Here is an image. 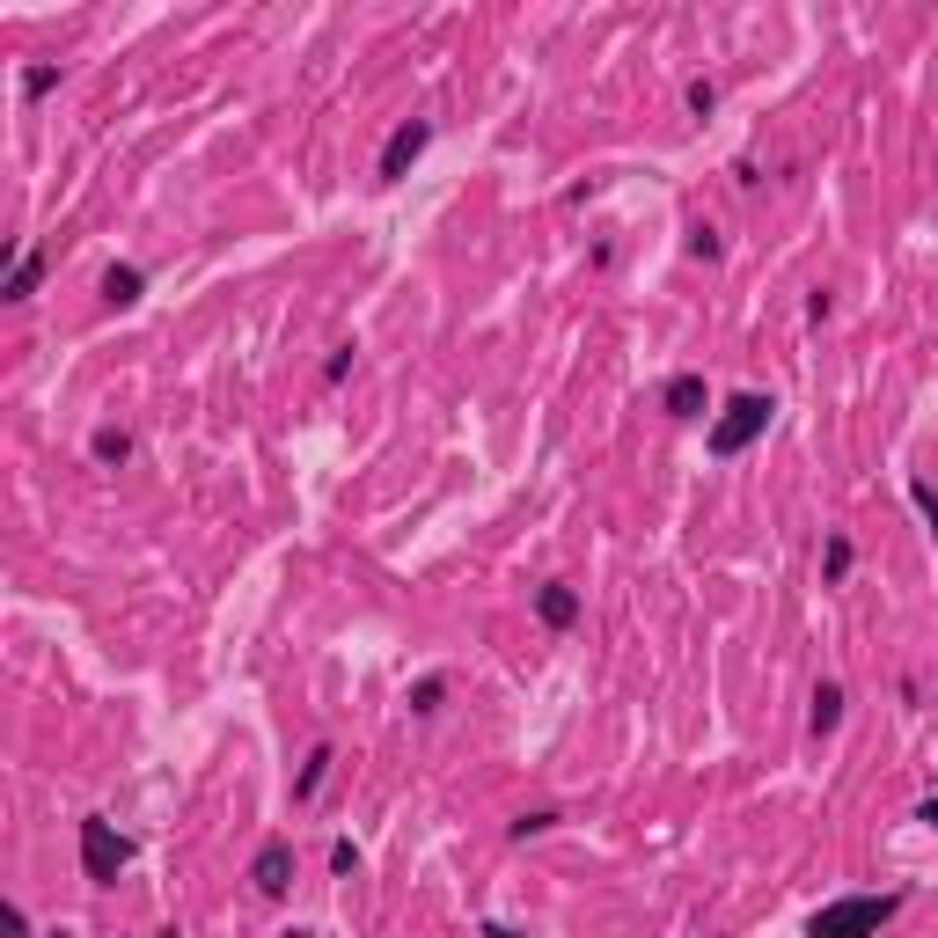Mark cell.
Here are the masks:
<instances>
[{"label":"cell","instance_id":"obj_1","mask_svg":"<svg viewBox=\"0 0 938 938\" xmlns=\"http://www.w3.org/2000/svg\"><path fill=\"white\" fill-rule=\"evenodd\" d=\"M895 917H902V895H843V902L814 909L807 938H880Z\"/></svg>","mask_w":938,"mask_h":938},{"label":"cell","instance_id":"obj_2","mask_svg":"<svg viewBox=\"0 0 938 938\" xmlns=\"http://www.w3.org/2000/svg\"><path fill=\"white\" fill-rule=\"evenodd\" d=\"M770 396H756V389H741V396H727V411L711 418V433H704V447L719 462H733V455H748V447L762 441V425H770Z\"/></svg>","mask_w":938,"mask_h":938},{"label":"cell","instance_id":"obj_3","mask_svg":"<svg viewBox=\"0 0 938 938\" xmlns=\"http://www.w3.org/2000/svg\"><path fill=\"white\" fill-rule=\"evenodd\" d=\"M125 866H132V843H125L103 814H89V821H81V872H89L96 887H110Z\"/></svg>","mask_w":938,"mask_h":938},{"label":"cell","instance_id":"obj_4","mask_svg":"<svg viewBox=\"0 0 938 938\" xmlns=\"http://www.w3.org/2000/svg\"><path fill=\"white\" fill-rule=\"evenodd\" d=\"M425 147H433V125H425V118L396 125L389 147H382V161H374V177H382V184H404V177H411V161H418Z\"/></svg>","mask_w":938,"mask_h":938},{"label":"cell","instance_id":"obj_5","mask_svg":"<svg viewBox=\"0 0 938 938\" xmlns=\"http://www.w3.org/2000/svg\"><path fill=\"white\" fill-rule=\"evenodd\" d=\"M249 880H257V895H265V902H279L286 887H294V843H286V836H271V843L257 850V866H249Z\"/></svg>","mask_w":938,"mask_h":938},{"label":"cell","instance_id":"obj_6","mask_svg":"<svg viewBox=\"0 0 938 938\" xmlns=\"http://www.w3.org/2000/svg\"><path fill=\"white\" fill-rule=\"evenodd\" d=\"M535 616L550 623V631H572L580 623V594H572L565 580H550V586H535Z\"/></svg>","mask_w":938,"mask_h":938},{"label":"cell","instance_id":"obj_7","mask_svg":"<svg viewBox=\"0 0 938 938\" xmlns=\"http://www.w3.org/2000/svg\"><path fill=\"white\" fill-rule=\"evenodd\" d=\"M37 279H45V249H16V257H8V279H0V294H8V302H30Z\"/></svg>","mask_w":938,"mask_h":938},{"label":"cell","instance_id":"obj_8","mask_svg":"<svg viewBox=\"0 0 938 938\" xmlns=\"http://www.w3.org/2000/svg\"><path fill=\"white\" fill-rule=\"evenodd\" d=\"M140 286H147L140 265H110V271H103V302H110V308H132V302H140Z\"/></svg>","mask_w":938,"mask_h":938},{"label":"cell","instance_id":"obj_9","mask_svg":"<svg viewBox=\"0 0 938 938\" xmlns=\"http://www.w3.org/2000/svg\"><path fill=\"white\" fill-rule=\"evenodd\" d=\"M330 741H316V748H308V762H302V778H294V799H302V807H308V799H316L323 792V778H330Z\"/></svg>","mask_w":938,"mask_h":938},{"label":"cell","instance_id":"obj_10","mask_svg":"<svg viewBox=\"0 0 938 938\" xmlns=\"http://www.w3.org/2000/svg\"><path fill=\"white\" fill-rule=\"evenodd\" d=\"M704 411V374H674L668 382V418H697Z\"/></svg>","mask_w":938,"mask_h":938},{"label":"cell","instance_id":"obj_11","mask_svg":"<svg viewBox=\"0 0 938 938\" xmlns=\"http://www.w3.org/2000/svg\"><path fill=\"white\" fill-rule=\"evenodd\" d=\"M807 727H814V741L843 727V690H836V682H821V690H814V711H807Z\"/></svg>","mask_w":938,"mask_h":938},{"label":"cell","instance_id":"obj_12","mask_svg":"<svg viewBox=\"0 0 938 938\" xmlns=\"http://www.w3.org/2000/svg\"><path fill=\"white\" fill-rule=\"evenodd\" d=\"M89 455L103 462V470H118V462H132V433H118V425H103V433H96V441H89Z\"/></svg>","mask_w":938,"mask_h":938},{"label":"cell","instance_id":"obj_13","mask_svg":"<svg viewBox=\"0 0 938 938\" xmlns=\"http://www.w3.org/2000/svg\"><path fill=\"white\" fill-rule=\"evenodd\" d=\"M850 535H829V550H821V586H843V572H850Z\"/></svg>","mask_w":938,"mask_h":938},{"label":"cell","instance_id":"obj_14","mask_svg":"<svg viewBox=\"0 0 938 938\" xmlns=\"http://www.w3.org/2000/svg\"><path fill=\"white\" fill-rule=\"evenodd\" d=\"M441 697H447V682H441V674H425L418 690H411V711H418V719H433V711H441Z\"/></svg>","mask_w":938,"mask_h":938},{"label":"cell","instance_id":"obj_15","mask_svg":"<svg viewBox=\"0 0 938 938\" xmlns=\"http://www.w3.org/2000/svg\"><path fill=\"white\" fill-rule=\"evenodd\" d=\"M909 506H917V514L931 521V535H938V492H931L924 477H909Z\"/></svg>","mask_w":938,"mask_h":938},{"label":"cell","instance_id":"obj_16","mask_svg":"<svg viewBox=\"0 0 938 938\" xmlns=\"http://www.w3.org/2000/svg\"><path fill=\"white\" fill-rule=\"evenodd\" d=\"M59 89V67H22V96H52Z\"/></svg>","mask_w":938,"mask_h":938},{"label":"cell","instance_id":"obj_17","mask_svg":"<svg viewBox=\"0 0 938 938\" xmlns=\"http://www.w3.org/2000/svg\"><path fill=\"white\" fill-rule=\"evenodd\" d=\"M682 96H690V110H697V118H711V110H719V81H690Z\"/></svg>","mask_w":938,"mask_h":938},{"label":"cell","instance_id":"obj_18","mask_svg":"<svg viewBox=\"0 0 938 938\" xmlns=\"http://www.w3.org/2000/svg\"><path fill=\"white\" fill-rule=\"evenodd\" d=\"M543 829H557V814H550V807H535V814L514 821V836H543Z\"/></svg>","mask_w":938,"mask_h":938},{"label":"cell","instance_id":"obj_19","mask_svg":"<svg viewBox=\"0 0 938 938\" xmlns=\"http://www.w3.org/2000/svg\"><path fill=\"white\" fill-rule=\"evenodd\" d=\"M0 924H8V938H30V917H22V902H0Z\"/></svg>","mask_w":938,"mask_h":938},{"label":"cell","instance_id":"obj_20","mask_svg":"<svg viewBox=\"0 0 938 938\" xmlns=\"http://www.w3.org/2000/svg\"><path fill=\"white\" fill-rule=\"evenodd\" d=\"M353 866H359V850L345 843V836H337V843H330V872H353Z\"/></svg>","mask_w":938,"mask_h":938},{"label":"cell","instance_id":"obj_21","mask_svg":"<svg viewBox=\"0 0 938 938\" xmlns=\"http://www.w3.org/2000/svg\"><path fill=\"white\" fill-rule=\"evenodd\" d=\"M917 821H924V829H938V799H924V807H917Z\"/></svg>","mask_w":938,"mask_h":938},{"label":"cell","instance_id":"obj_22","mask_svg":"<svg viewBox=\"0 0 938 938\" xmlns=\"http://www.w3.org/2000/svg\"><path fill=\"white\" fill-rule=\"evenodd\" d=\"M484 938H521V931H506V924H484Z\"/></svg>","mask_w":938,"mask_h":938},{"label":"cell","instance_id":"obj_23","mask_svg":"<svg viewBox=\"0 0 938 938\" xmlns=\"http://www.w3.org/2000/svg\"><path fill=\"white\" fill-rule=\"evenodd\" d=\"M45 938H73V931H67V924H59V931H45Z\"/></svg>","mask_w":938,"mask_h":938},{"label":"cell","instance_id":"obj_24","mask_svg":"<svg viewBox=\"0 0 938 938\" xmlns=\"http://www.w3.org/2000/svg\"><path fill=\"white\" fill-rule=\"evenodd\" d=\"M286 938H308V931H286Z\"/></svg>","mask_w":938,"mask_h":938},{"label":"cell","instance_id":"obj_25","mask_svg":"<svg viewBox=\"0 0 938 938\" xmlns=\"http://www.w3.org/2000/svg\"><path fill=\"white\" fill-rule=\"evenodd\" d=\"M161 938H177V931H161Z\"/></svg>","mask_w":938,"mask_h":938}]
</instances>
